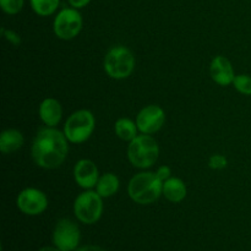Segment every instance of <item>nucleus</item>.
Instances as JSON below:
<instances>
[{"mask_svg":"<svg viewBox=\"0 0 251 251\" xmlns=\"http://www.w3.org/2000/svg\"><path fill=\"white\" fill-rule=\"evenodd\" d=\"M24 135L16 129L4 130L0 135V151L4 154L12 153L24 146Z\"/></svg>","mask_w":251,"mask_h":251,"instance_id":"15","label":"nucleus"},{"mask_svg":"<svg viewBox=\"0 0 251 251\" xmlns=\"http://www.w3.org/2000/svg\"><path fill=\"white\" fill-rule=\"evenodd\" d=\"M98 168L90 159H80L74 168V178L80 188L91 190L98 183Z\"/></svg>","mask_w":251,"mask_h":251,"instance_id":"11","label":"nucleus"},{"mask_svg":"<svg viewBox=\"0 0 251 251\" xmlns=\"http://www.w3.org/2000/svg\"><path fill=\"white\" fill-rule=\"evenodd\" d=\"M171 174H172V171L168 166L159 167L156 172V176H158L159 180H162V181H166L167 179L171 178Z\"/></svg>","mask_w":251,"mask_h":251,"instance_id":"23","label":"nucleus"},{"mask_svg":"<svg viewBox=\"0 0 251 251\" xmlns=\"http://www.w3.org/2000/svg\"><path fill=\"white\" fill-rule=\"evenodd\" d=\"M96 119L92 112L87 109L76 110L69 117L64 125V134L71 144H82L95 131Z\"/></svg>","mask_w":251,"mask_h":251,"instance_id":"5","label":"nucleus"},{"mask_svg":"<svg viewBox=\"0 0 251 251\" xmlns=\"http://www.w3.org/2000/svg\"><path fill=\"white\" fill-rule=\"evenodd\" d=\"M102 196L97 191L86 190L76 198L74 202V213L83 225H95L103 213Z\"/></svg>","mask_w":251,"mask_h":251,"instance_id":"6","label":"nucleus"},{"mask_svg":"<svg viewBox=\"0 0 251 251\" xmlns=\"http://www.w3.org/2000/svg\"><path fill=\"white\" fill-rule=\"evenodd\" d=\"M25 0H0L1 10L7 15H16L22 10Z\"/></svg>","mask_w":251,"mask_h":251,"instance_id":"20","label":"nucleus"},{"mask_svg":"<svg viewBox=\"0 0 251 251\" xmlns=\"http://www.w3.org/2000/svg\"><path fill=\"white\" fill-rule=\"evenodd\" d=\"M103 68L109 77L114 80H124L134 71L135 56L126 47H113L105 54Z\"/></svg>","mask_w":251,"mask_h":251,"instance_id":"4","label":"nucleus"},{"mask_svg":"<svg viewBox=\"0 0 251 251\" xmlns=\"http://www.w3.org/2000/svg\"><path fill=\"white\" fill-rule=\"evenodd\" d=\"M91 2V0H69V4L71 7H75V9H82V7L87 6Z\"/></svg>","mask_w":251,"mask_h":251,"instance_id":"24","label":"nucleus"},{"mask_svg":"<svg viewBox=\"0 0 251 251\" xmlns=\"http://www.w3.org/2000/svg\"><path fill=\"white\" fill-rule=\"evenodd\" d=\"M166 122V113L159 105L150 104L142 108L136 117V125L142 134L152 135L159 131Z\"/></svg>","mask_w":251,"mask_h":251,"instance_id":"10","label":"nucleus"},{"mask_svg":"<svg viewBox=\"0 0 251 251\" xmlns=\"http://www.w3.org/2000/svg\"><path fill=\"white\" fill-rule=\"evenodd\" d=\"M233 86L239 93L244 96H251V76L249 75H235Z\"/></svg>","mask_w":251,"mask_h":251,"instance_id":"19","label":"nucleus"},{"mask_svg":"<svg viewBox=\"0 0 251 251\" xmlns=\"http://www.w3.org/2000/svg\"><path fill=\"white\" fill-rule=\"evenodd\" d=\"M119 178L114 173H104L98 179V183L96 185V191L102 198H110V196L117 194V191L119 190Z\"/></svg>","mask_w":251,"mask_h":251,"instance_id":"16","label":"nucleus"},{"mask_svg":"<svg viewBox=\"0 0 251 251\" xmlns=\"http://www.w3.org/2000/svg\"><path fill=\"white\" fill-rule=\"evenodd\" d=\"M63 117V108L55 98H46L39 105V118L49 127H55Z\"/></svg>","mask_w":251,"mask_h":251,"instance_id":"13","label":"nucleus"},{"mask_svg":"<svg viewBox=\"0 0 251 251\" xmlns=\"http://www.w3.org/2000/svg\"><path fill=\"white\" fill-rule=\"evenodd\" d=\"M210 74L212 80L220 86L232 85L235 78L234 69L232 63L226 56H215L211 61Z\"/></svg>","mask_w":251,"mask_h":251,"instance_id":"12","label":"nucleus"},{"mask_svg":"<svg viewBox=\"0 0 251 251\" xmlns=\"http://www.w3.org/2000/svg\"><path fill=\"white\" fill-rule=\"evenodd\" d=\"M159 156V147L156 140L146 134L137 135L127 147V158L130 163L140 169L153 166Z\"/></svg>","mask_w":251,"mask_h":251,"instance_id":"3","label":"nucleus"},{"mask_svg":"<svg viewBox=\"0 0 251 251\" xmlns=\"http://www.w3.org/2000/svg\"><path fill=\"white\" fill-rule=\"evenodd\" d=\"M17 208L27 216H38L48 207L47 195L36 188H27L16 199Z\"/></svg>","mask_w":251,"mask_h":251,"instance_id":"9","label":"nucleus"},{"mask_svg":"<svg viewBox=\"0 0 251 251\" xmlns=\"http://www.w3.org/2000/svg\"><path fill=\"white\" fill-rule=\"evenodd\" d=\"M83 26L82 15L75 7H65L60 10L53 22L54 33L64 41L74 39L81 32Z\"/></svg>","mask_w":251,"mask_h":251,"instance_id":"7","label":"nucleus"},{"mask_svg":"<svg viewBox=\"0 0 251 251\" xmlns=\"http://www.w3.org/2000/svg\"><path fill=\"white\" fill-rule=\"evenodd\" d=\"M163 196L173 203L181 202L186 198V185L181 179L169 178L163 181Z\"/></svg>","mask_w":251,"mask_h":251,"instance_id":"14","label":"nucleus"},{"mask_svg":"<svg viewBox=\"0 0 251 251\" xmlns=\"http://www.w3.org/2000/svg\"><path fill=\"white\" fill-rule=\"evenodd\" d=\"M81 233L77 225L68 218L56 223L53 232V244L60 251H75L80 244Z\"/></svg>","mask_w":251,"mask_h":251,"instance_id":"8","label":"nucleus"},{"mask_svg":"<svg viewBox=\"0 0 251 251\" xmlns=\"http://www.w3.org/2000/svg\"><path fill=\"white\" fill-rule=\"evenodd\" d=\"M163 181L159 180L156 173L141 172L130 180L127 194L134 202L139 205L153 203L163 195Z\"/></svg>","mask_w":251,"mask_h":251,"instance_id":"2","label":"nucleus"},{"mask_svg":"<svg viewBox=\"0 0 251 251\" xmlns=\"http://www.w3.org/2000/svg\"><path fill=\"white\" fill-rule=\"evenodd\" d=\"M31 7L39 16H50L58 10L60 0H29Z\"/></svg>","mask_w":251,"mask_h":251,"instance_id":"18","label":"nucleus"},{"mask_svg":"<svg viewBox=\"0 0 251 251\" xmlns=\"http://www.w3.org/2000/svg\"><path fill=\"white\" fill-rule=\"evenodd\" d=\"M228 161L223 154H212L208 159V167L211 169H215V171H221V169H225L227 167Z\"/></svg>","mask_w":251,"mask_h":251,"instance_id":"21","label":"nucleus"},{"mask_svg":"<svg viewBox=\"0 0 251 251\" xmlns=\"http://www.w3.org/2000/svg\"><path fill=\"white\" fill-rule=\"evenodd\" d=\"M2 34H4L5 38L7 39V41L11 42L12 44H15V46H17L19 43H21V38H20V36L17 33H15L14 31H9V29H1Z\"/></svg>","mask_w":251,"mask_h":251,"instance_id":"22","label":"nucleus"},{"mask_svg":"<svg viewBox=\"0 0 251 251\" xmlns=\"http://www.w3.org/2000/svg\"><path fill=\"white\" fill-rule=\"evenodd\" d=\"M69 140L64 131L55 127H43L37 132L32 144V157L34 163L44 169H55L66 159Z\"/></svg>","mask_w":251,"mask_h":251,"instance_id":"1","label":"nucleus"},{"mask_svg":"<svg viewBox=\"0 0 251 251\" xmlns=\"http://www.w3.org/2000/svg\"><path fill=\"white\" fill-rule=\"evenodd\" d=\"M75 251H107V250L103 249V248H100V247H98V245H86V247L80 248V249L75 250Z\"/></svg>","mask_w":251,"mask_h":251,"instance_id":"25","label":"nucleus"},{"mask_svg":"<svg viewBox=\"0 0 251 251\" xmlns=\"http://www.w3.org/2000/svg\"><path fill=\"white\" fill-rule=\"evenodd\" d=\"M137 125L127 118H120L115 122L114 131L119 139L123 141H132L137 136Z\"/></svg>","mask_w":251,"mask_h":251,"instance_id":"17","label":"nucleus"},{"mask_svg":"<svg viewBox=\"0 0 251 251\" xmlns=\"http://www.w3.org/2000/svg\"><path fill=\"white\" fill-rule=\"evenodd\" d=\"M39 251H60V250H59L58 248L54 245V247H44V248H42Z\"/></svg>","mask_w":251,"mask_h":251,"instance_id":"26","label":"nucleus"}]
</instances>
